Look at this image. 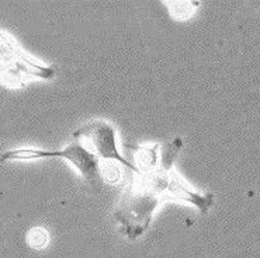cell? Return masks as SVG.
Masks as SVG:
<instances>
[{"label": "cell", "mask_w": 260, "mask_h": 258, "mask_svg": "<svg viewBox=\"0 0 260 258\" xmlns=\"http://www.w3.org/2000/svg\"><path fill=\"white\" fill-rule=\"evenodd\" d=\"M165 195L169 198L179 199V201H184V202L194 205L203 213H207L214 205L212 194H200V192L194 191L193 188L173 170L170 171L168 181H166Z\"/></svg>", "instance_id": "5"}, {"label": "cell", "mask_w": 260, "mask_h": 258, "mask_svg": "<svg viewBox=\"0 0 260 258\" xmlns=\"http://www.w3.org/2000/svg\"><path fill=\"white\" fill-rule=\"evenodd\" d=\"M172 170L173 168H165L157 164L151 173L134 174L114 212L120 232L129 240H137L149 228L152 215L160 197L165 195L166 181Z\"/></svg>", "instance_id": "1"}, {"label": "cell", "mask_w": 260, "mask_h": 258, "mask_svg": "<svg viewBox=\"0 0 260 258\" xmlns=\"http://www.w3.org/2000/svg\"><path fill=\"white\" fill-rule=\"evenodd\" d=\"M48 233L43 228H34L31 229L27 234V243L32 248H44L48 244Z\"/></svg>", "instance_id": "8"}, {"label": "cell", "mask_w": 260, "mask_h": 258, "mask_svg": "<svg viewBox=\"0 0 260 258\" xmlns=\"http://www.w3.org/2000/svg\"><path fill=\"white\" fill-rule=\"evenodd\" d=\"M55 69L32 59L12 36L0 31V83L6 87H23L31 79L48 80Z\"/></svg>", "instance_id": "2"}, {"label": "cell", "mask_w": 260, "mask_h": 258, "mask_svg": "<svg viewBox=\"0 0 260 258\" xmlns=\"http://www.w3.org/2000/svg\"><path fill=\"white\" fill-rule=\"evenodd\" d=\"M73 138L83 142L86 140V148L93 152L102 162H117L121 166L131 170L134 174H138L137 168L117 149L115 142V129L109 122L102 120L90 121L86 125L80 126L73 132Z\"/></svg>", "instance_id": "4"}, {"label": "cell", "mask_w": 260, "mask_h": 258, "mask_svg": "<svg viewBox=\"0 0 260 258\" xmlns=\"http://www.w3.org/2000/svg\"><path fill=\"white\" fill-rule=\"evenodd\" d=\"M45 157H61L72 164L80 175L85 178L93 188L103 186L102 177V160L86 148L80 140L69 143L65 149L59 150H38V149H16L9 150L0 157V163L10 160H32V159H45Z\"/></svg>", "instance_id": "3"}, {"label": "cell", "mask_w": 260, "mask_h": 258, "mask_svg": "<svg viewBox=\"0 0 260 258\" xmlns=\"http://www.w3.org/2000/svg\"><path fill=\"white\" fill-rule=\"evenodd\" d=\"M159 144L153 146H131L133 150V164L138 174L151 173L157 167L159 163Z\"/></svg>", "instance_id": "6"}, {"label": "cell", "mask_w": 260, "mask_h": 258, "mask_svg": "<svg viewBox=\"0 0 260 258\" xmlns=\"http://www.w3.org/2000/svg\"><path fill=\"white\" fill-rule=\"evenodd\" d=\"M166 5L170 6L169 12L173 17L177 20H184L191 14L194 6H197L199 3H196V2H166Z\"/></svg>", "instance_id": "7"}]
</instances>
